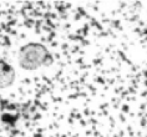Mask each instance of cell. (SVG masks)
I'll return each mask as SVG.
<instances>
[{"label":"cell","instance_id":"6da1fadb","mask_svg":"<svg viewBox=\"0 0 147 137\" xmlns=\"http://www.w3.org/2000/svg\"><path fill=\"white\" fill-rule=\"evenodd\" d=\"M51 61L49 50L40 43H28L18 53V65L25 71L38 70Z\"/></svg>","mask_w":147,"mask_h":137},{"label":"cell","instance_id":"7a4b0ae2","mask_svg":"<svg viewBox=\"0 0 147 137\" xmlns=\"http://www.w3.org/2000/svg\"><path fill=\"white\" fill-rule=\"evenodd\" d=\"M15 79L16 74L13 66L4 60H0V90L13 86Z\"/></svg>","mask_w":147,"mask_h":137}]
</instances>
